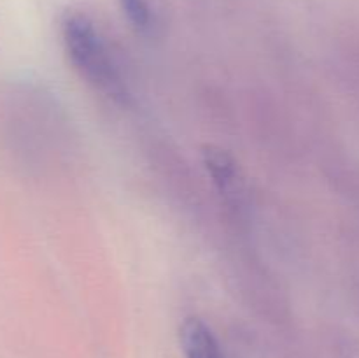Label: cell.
<instances>
[{"label":"cell","instance_id":"1","mask_svg":"<svg viewBox=\"0 0 359 358\" xmlns=\"http://www.w3.org/2000/svg\"><path fill=\"white\" fill-rule=\"evenodd\" d=\"M62 41L69 62L88 84L112 100L126 97L118 63L90 18L81 13L67 14L62 21Z\"/></svg>","mask_w":359,"mask_h":358},{"label":"cell","instance_id":"2","mask_svg":"<svg viewBox=\"0 0 359 358\" xmlns=\"http://www.w3.org/2000/svg\"><path fill=\"white\" fill-rule=\"evenodd\" d=\"M184 358H224L212 329L198 316H188L179 326Z\"/></svg>","mask_w":359,"mask_h":358},{"label":"cell","instance_id":"3","mask_svg":"<svg viewBox=\"0 0 359 358\" xmlns=\"http://www.w3.org/2000/svg\"><path fill=\"white\" fill-rule=\"evenodd\" d=\"M203 154H205V165L209 168L210 175L214 178V181L219 183L221 188H228L230 185H235L237 167H235L233 158L226 151L207 147V151Z\"/></svg>","mask_w":359,"mask_h":358},{"label":"cell","instance_id":"4","mask_svg":"<svg viewBox=\"0 0 359 358\" xmlns=\"http://www.w3.org/2000/svg\"><path fill=\"white\" fill-rule=\"evenodd\" d=\"M123 14L133 28L139 32H147L153 27V9L147 0H118Z\"/></svg>","mask_w":359,"mask_h":358}]
</instances>
